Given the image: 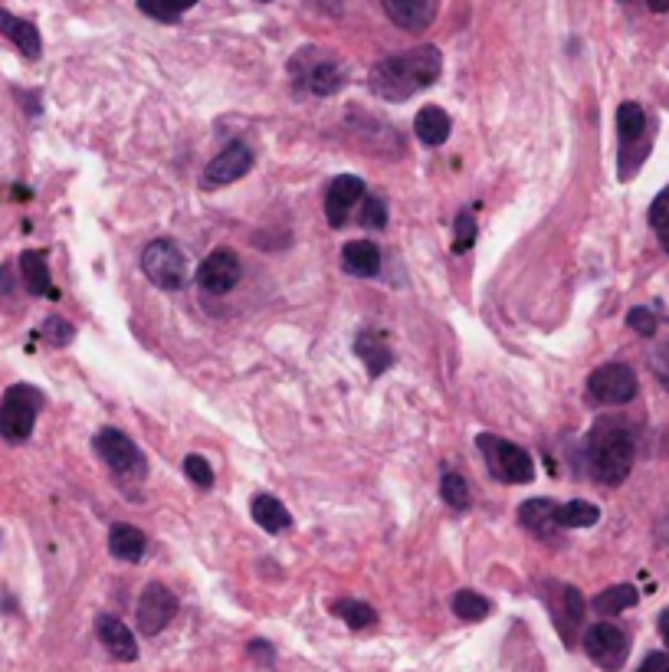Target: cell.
Returning a JSON list of instances; mask_svg holds the SVG:
<instances>
[{"label":"cell","mask_w":669,"mask_h":672,"mask_svg":"<svg viewBox=\"0 0 669 672\" xmlns=\"http://www.w3.org/2000/svg\"><path fill=\"white\" fill-rule=\"evenodd\" d=\"M650 371L656 374V381H660L666 391H669V341H660V345H653V351H650Z\"/></svg>","instance_id":"cell-35"},{"label":"cell","mask_w":669,"mask_h":672,"mask_svg":"<svg viewBox=\"0 0 669 672\" xmlns=\"http://www.w3.org/2000/svg\"><path fill=\"white\" fill-rule=\"evenodd\" d=\"M342 266H345V273L358 276V279L378 276L381 273V250L371 240H351L342 250Z\"/></svg>","instance_id":"cell-15"},{"label":"cell","mask_w":669,"mask_h":672,"mask_svg":"<svg viewBox=\"0 0 669 672\" xmlns=\"http://www.w3.org/2000/svg\"><path fill=\"white\" fill-rule=\"evenodd\" d=\"M647 7L653 10V14H666V10H669V0H647Z\"/></svg>","instance_id":"cell-43"},{"label":"cell","mask_w":669,"mask_h":672,"mask_svg":"<svg viewBox=\"0 0 669 672\" xmlns=\"http://www.w3.org/2000/svg\"><path fill=\"white\" fill-rule=\"evenodd\" d=\"M476 443H479V453L486 459L489 473L499 482H506V486H525V482L535 479V463L522 446H515L492 433H483Z\"/></svg>","instance_id":"cell-3"},{"label":"cell","mask_w":669,"mask_h":672,"mask_svg":"<svg viewBox=\"0 0 669 672\" xmlns=\"http://www.w3.org/2000/svg\"><path fill=\"white\" fill-rule=\"evenodd\" d=\"M381 4L401 30H427L433 20L430 0H381Z\"/></svg>","instance_id":"cell-17"},{"label":"cell","mask_w":669,"mask_h":672,"mask_svg":"<svg viewBox=\"0 0 669 672\" xmlns=\"http://www.w3.org/2000/svg\"><path fill=\"white\" fill-rule=\"evenodd\" d=\"M365 197V181L355 178V174H342V178H335L332 187H328L325 194V217L332 227H342L348 220L351 207L358 204V200Z\"/></svg>","instance_id":"cell-12"},{"label":"cell","mask_w":669,"mask_h":672,"mask_svg":"<svg viewBox=\"0 0 669 672\" xmlns=\"http://www.w3.org/2000/svg\"><path fill=\"white\" fill-rule=\"evenodd\" d=\"M96 453H99V459L112 469L115 476L145 479V456H142V450H138V446L128 440L122 430L105 427L96 436Z\"/></svg>","instance_id":"cell-7"},{"label":"cell","mask_w":669,"mask_h":672,"mask_svg":"<svg viewBox=\"0 0 669 672\" xmlns=\"http://www.w3.org/2000/svg\"><path fill=\"white\" fill-rule=\"evenodd\" d=\"M627 325H630L637 335H643V338H653V335H656V315H653L650 309H630Z\"/></svg>","instance_id":"cell-37"},{"label":"cell","mask_w":669,"mask_h":672,"mask_svg":"<svg viewBox=\"0 0 669 672\" xmlns=\"http://www.w3.org/2000/svg\"><path fill=\"white\" fill-rule=\"evenodd\" d=\"M145 548H148L145 535L138 532V528H132V525H115L112 532H109V551L119 561H128V564L142 561L145 558Z\"/></svg>","instance_id":"cell-23"},{"label":"cell","mask_w":669,"mask_h":672,"mask_svg":"<svg viewBox=\"0 0 669 672\" xmlns=\"http://www.w3.org/2000/svg\"><path fill=\"white\" fill-rule=\"evenodd\" d=\"M0 33L17 46V50L27 56V60H37L43 43H40V30L33 27L30 20H20L14 14H7V10H0Z\"/></svg>","instance_id":"cell-16"},{"label":"cell","mask_w":669,"mask_h":672,"mask_svg":"<svg viewBox=\"0 0 669 672\" xmlns=\"http://www.w3.org/2000/svg\"><path fill=\"white\" fill-rule=\"evenodd\" d=\"M197 0H138V7H142V14L155 17L161 23H174L184 10H191Z\"/></svg>","instance_id":"cell-30"},{"label":"cell","mask_w":669,"mask_h":672,"mask_svg":"<svg viewBox=\"0 0 669 672\" xmlns=\"http://www.w3.org/2000/svg\"><path fill=\"white\" fill-rule=\"evenodd\" d=\"M250 653H253V656L260 653V659H263V663H273V650H269L266 643H253V646H250Z\"/></svg>","instance_id":"cell-41"},{"label":"cell","mask_w":669,"mask_h":672,"mask_svg":"<svg viewBox=\"0 0 669 672\" xmlns=\"http://www.w3.org/2000/svg\"><path fill=\"white\" fill-rule=\"evenodd\" d=\"M10 289H14V279H10V269L0 266V296H10Z\"/></svg>","instance_id":"cell-40"},{"label":"cell","mask_w":669,"mask_h":672,"mask_svg":"<svg viewBox=\"0 0 669 672\" xmlns=\"http://www.w3.org/2000/svg\"><path fill=\"white\" fill-rule=\"evenodd\" d=\"M440 50L437 46H414L401 56H387L371 69V92L387 102H404L420 89L440 79Z\"/></svg>","instance_id":"cell-1"},{"label":"cell","mask_w":669,"mask_h":672,"mask_svg":"<svg viewBox=\"0 0 669 672\" xmlns=\"http://www.w3.org/2000/svg\"><path fill=\"white\" fill-rule=\"evenodd\" d=\"M660 636H663V643L669 646V607L660 613Z\"/></svg>","instance_id":"cell-42"},{"label":"cell","mask_w":669,"mask_h":672,"mask_svg":"<svg viewBox=\"0 0 669 672\" xmlns=\"http://www.w3.org/2000/svg\"><path fill=\"white\" fill-rule=\"evenodd\" d=\"M440 495H443V502L450 505V509H456V512L469 509V486H466V479L460 473H443Z\"/></svg>","instance_id":"cell-31"},{"label":"cell","mask_w":669,"mask_h":672,"mask_svg":"<svg viewBox=\"0 0 669 672\" xmlns=\"http://www.w3.org/2000/svg\"><path fill=\"white\" fill-rule=\"evenodd\" d=\"M43 335L50 338L53 345H69V341H73V325L63 322L60 315H53V318H46V322H43Z\"/></svg>","instance_id":"cell-36"},{"label":"cell","mask_w":669,"mask_h":672,"mask_svg":"<svg viewBox=\"0 0 669 672\" xmlns=\"http://www.w3.org/2000/svg\"><path fill=\"white\" fill-rule=\"evenodd\" d=\"M250 512H253V522L263 528V532H269V535H279V532H286V528L292 525V518H289V512H286V505L276 499V495H269V492H260L253 499V505H250Z\"/></svg>","instance_id":"cell-19"},{"label":"cell","mask_w":669,"mask_h":672,"mask_svg":"<svg viewBox=\"0 0 669 672\" xmlns=\"http://www.w3.org/2000/svg\"><path fill=\"white\" fill-rule=\"evenodd\" d=\"M302 82H305V89L315 92V96H335V92L345 86V73L335 60H319L305 69Z\"/></svg>","instance_id":"cell-21"},{"label":"cell","mask_w":669,"mask_h":672,"mask_svg":"<svg viewBox=\"0 0 669 672\" xmlns=\"http://www.w3.org/2000/svg\"><path fill=\"white\" fill-rule=\"evenodd\" d=\"M473 243H476V217L463 210V214L456 217V243H453V253H466Z\"/></svg>","instance_id":"cell-34"},{"label":"cell","mask_w":669,"mask_h":672,"mask_svg":"<svg viewBox=\"0 0 669 672\" xmlns=\"http://www.w3.org/2000/svg\"><path fill=\"white\" fill-rule=\"evenodd\" d=\"M643 128H647V115L637 102H624L617 109V132H620V141L630 145V141H637L643 135Z\"/></svg>","instance_id":"cell-28"},{"label":"cell","mask_w":669,"mask_h":672,"mask_svg":"<svg viewBox=\"0 0 669 672\" xmlns=\"http://www.w3.org/2000/svg\"><path fill=\"white\" fill-rule=\"evenodd\" d=\"M519 525L528 528L535 538H555L558 532V502L551 499H528L519 505Z\"/></svg>","instance_id":"cell-14"},{"label":"cell","mask_w":669,"mask_h":672,"mask_svg":"<svg viewBox=\"0 0 669 672\" xmlns=\"http://www.w3.org/2000/svg\"><path fill=\"white\" fill-rule=\"evenodd\" d=\"M584 653H588L601 669L617 672L627 663L630 640L624 630L614 627V623H594V627L584 630Z\"/></svg>","instance_id":"cell-8"},{"label":"cell","mask_w":669,"mask_h":672,"mask_svg":"<svg viewBox=\"0 0 669 672\" xmlns=\"http://www.w3.org/2000/svg\"><path fill=\"white\" fill-rule=\"evenodd\" d=\"M450 128H453L450 115H446V112L440 109V105H424V109L417 112L414 132H417V138L424 141V145H430V148L443 145V141L450 138Z\"/></svg>","instance_id":"cell-20"},{"label":"cell","mask_w":669,"mask_h":672,"mask_svg":"<svg viewBox=\"0 0 669 672\" xmlns=\"http://www.w3.org/2000/svg\"><path fill=\"white\" fill-rule=\"evenodd\" d=\"M20 273H23V282H27V289L33 296H53L56 299V289L50 282V269H46V256L30 250L20 256Z\"/></svg>","instance_id":"cell-24"},{"label":"cell","mask_w":669,"mask_h":672,"mask_svg":"<svg viewBox=\"0 0 669 672\" xmlns=\"http://www.w3.org/2000/svg\"><path fill=\"white\" fill-rule=\"evenodd\" d=\"M666 669H669V656L666 653H650L637 672H666Z\"/></svg>","instance_id":"cell-39"},{"label":"cell","mask_w":669,"mask_h":672,"mask_svg":"<svg viewBox=\"0 0 669 672\" xmlns=\"http://www.w3.org/2000/svg\"><path fill=\"white\" fill-rule=\"evenodd\" d=\"M588 463L597 482L604 486H620L633 469V436L620 423H601L591 433Z\"/></svg>","instance_id":"cell-2"},{"label":"cell","mask_w":669,"mask_h":672,"mask_svg":"<svg viewBox=\"0 0 669 672\" xmlns=\"http://www.w3.org/2000/svg\"><path fill=\"white\" fill-rule=\"evenodd\" d=\"M184 473H187V479L194 482V486H201V489L214 486V469H210V463L204 456H187L184 459Z\"/></svg>","instance_id":"cell-33"},{"label":"cell","mask_w":669,"mask_h":672,"mask_svg":"<svg viewBox=\"0 0 669 672\" xmlns=\"http://www.w3.org/2000/svg\"><path fill=\"white\" fill-rule=\"evenodd\" d=\"M666 672H669V669H666Z\"/></svg>","instance_id":"cell-45"},{"label":"cell","mask_w":669,"mask_h":672,"mask_svg":"<svg viewBox=\"0 0 669 672\" xmlns=\"http://www.w3.org/2000/svg\"><path fill=\"white\" fill-rule=\"evenodd\" d=\"M597 518H601L597 505L584 502V499L558 505V525L561 528H591V525H597Z\"/></svg>","instance_id":"cell-27"},{"label":"cell","mask_w":669,"mask_h":672,"mask_svg":"<svg viewBox=\"0 0 669 672\" xmlns=\"http://www.w3.org/2000/svg\"><path fill=\"white\" fill-rule=\"evenodd\" d=\"M355 355L368 364V374L371 377H381L387 368H391V348H387V341L374 332H361L358 341H355Z\"/></svg>","instance_id":"cell-22"},{"label":"cell","mask_w":669,"mask_h":672,"mask_svg":"<svg viewBox=\"0 0 669 672\" xmlns=\"http://www.w3.org/2000/svg\"><path fill=\"white\" fill-rule=\"evenodd\" d=\"M96 633H99L102 646L115 659H122V663H132V659H138L135 636H132V630H128L119 617H112V613H99V617H96Z\"/></svg>","instance_id":"cell-13"},{"label":"cell","mask_w":669,"mask_h":672,"mask_svg":"<svg viewBox=\"0 0 669 672\" xmlns=\"http://www.w3.org/2000/svg\"><path fill=\"white\" fill-rule=\"evenodd\" d=\"M555 591L558 597H548V607L555 613L558 630L568 633V627L574 630L584 620V597L578 587H568V584H555Z\"/></svg>","instance_id":"cell-18"},{"label":"cell","mask_w":669,"mask_h":672,"mask_svg":"<svg viewBox=\"0 0 669 672\" xmlns=\"http://www.w3.org/2000/svg\"><path fill=\"white\" fill-rule=\"evenodd\" d=\"M253 168V151L250 145H243V141H233V145H227L220 151V155L214 158L204 168V181L207 184H230V181H240L243 174H250Z\"/></svg>","instance_id":"cell-11"},{"label":"cell","mask_w":669,"mask_h":672,"mask_svg":"<svg viewBox=\"0 0 669 672\" xmlns=\"http://www.w3.org/2000/svg\"><path fill=\"white\" fill-rule=\"evenodd\" d=\"M650 223L656 230H669V187L663 194H656V200H653V207H650Z\"/></svg>","instance_id":"cell-38"},{"label":"cell","mask_w":669,"mask_h":672,"mask_svg":"<svg viewBox=\"0 0 669 672\" xmlns=\"http://www.w3.org/2000/svg\"><path fill=\"white\" fill-rule=\"evenodd\" d=\"M637 604V587L630 584H614L594 597V610L604 613V617H614V613H624Z\"/></svg>","instance_id":"cell-25"},{"label":"cell","mask_w":669,"mask_h":672,"mask_svg":"<svg viewBox=\"0 0 669 672\" xmlns=\"http://www.w3.org/2000/svg\"><path fill=\"white\" fill-rule=\"evenodd\" d=\"M178 613V597H174L164 584H148L138 600V627L145 636H158Z\"/></svg>","instance_id":"cell-9"},{"label":"cell","mask_w":669,"mask_h":672,"mask_svg":"<svg viewBox=\"0 0 669 672\" xmlns=\"http://www.w3.org/2000/svg\"><path fill=\"white\" fill-rule=\"evenodd\" d=\"M358 223L365 230H384L387 227V207H384V200L381 197H371V194L361 197Z\"/></svg>","instance_id":"cell-32"},{"label":"cell","mask_w":669,"mask_h":672,"mask_svg":"<svg viewBox=\"0 0 669 672\" xmlns=\"http://www.w3.org/2000/svg\"><path fill=\"white\" fill-rule=\"evenodd\" d=\"M142 269L145 276L161 289H181L187 276V259L181 253V246L174 240H155L145 246L142 253Z\"/></svg>","instance_id":"cell-6"},{"label":"cell","mask_w":669,"mask_h":672,"mask_svg":"<svg viewBox=\"0 0 669 672\" xmlns=\"http://www.w3.org/2000/svg\"><path fill=\"white\" fill-rule=\"evenodd\" d=\"M332 613L335 617H342L351 630H368L378 623V613H374V607L365 604V600H335Z\"/></svg>","instance_id":"cell-26"},{"label":"cell","mask_w":669,"mask_h":672,"mask_svg":"<svg viewBox=\"0 0 669 672\" xmlns=\"http://www.w3.org/2000/svg\"><path fill=\"white\" fill-rule=\"evenodd\" d=\"M660 243H663V250L669 253V230H663V233H660Z\"/></svg>","instance_id":"cell-44"},{"label":"cell","mask_w":669,"mask_h":672,"mask_svg":"<svg viewBox=\"0 0 669 672\" xmlns=\"http://www.w3.org/2000/svg\"><path fill=\"white\" fill-rule=\"evenodd\" d=\"M489 610H492V604L483 597V594H476V591H460V594H453V613L460 620H466V623H479V620H486L489 617Z\"/></svg>","instance_id":"cell-29"},{"label":"cell","mask_w":669,"mask_h":672,"mask_svg":"<svg viewBox=\"0 0 669 672\" xmlns=\"http://www.w3.org/2000/svg\"><path fill=\"white\" fill-rule=\"evenodd\" d=\"M43 407V394L30 384H14L0 400V436L10 443H23L33 433V423Z\"/></svg>","instance_id":"cell-4"},{"label":"cell","mask_w":669,"mask_h":672,"mask_svg":"<svg viewBox=\"0 0 669 672\" xmlns=\"http://www.w3.org/2000/svg\"><path fill=\"white\" fill-rule=\"evenodd\" d=\"M637 387H640L637 374H633V368L624 361H607L597 371H591V377H588L591 397L597 404H607V407L630 404V400L637 397Z\"/></svg>","instance_id":"cell-5"},{"label":"cell","mask_w":669,"mask_h":672,"mask_svg":"<svg viewBox=\"0 0 669 672\" xmlns=\"http://www.w3.org/2000/svg\"><path fill=\"white\" fill-rule=\"evenodd\" d=\"M197 282H201V289L210 292V296L230 292L240 282V256L220 246V250L210 253L201 263V269H197Z\"/></svg>","instance_id":"cell-10"}]
</instances>
